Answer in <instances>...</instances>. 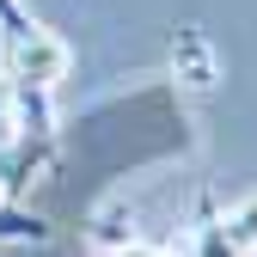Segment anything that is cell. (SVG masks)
Here are the masks:
<instances>
[{"mask_svg": "<svg viewBox=\"0 0 257 257\" xmlns=\"http://www.w3.org/2000/svg\"><path fill=\"white\" fill-rule=\"evenodd\" d=\"M49 159H37L25 141H19V98H13V80L0 74V196H13L37 178Z\"/></svg>", "mask_w": 257, "mask_h": 257, "instance_id": "7a4b0ae2", "label": "cell"}, {"mask_svg": "<svg viewBox=\"0 0 257 257\" xmlns=\"http://www.w3.org/2000/svg\"><path fill=\"white\" fill-rule=\"evenodd\" d=\"M178 68L190 74V86H214V55L202 43V31H184L178 37Z\"/></svg>", "mask_w": 257, "mask_h": 257, "instance_id": "277c9868", "label": "cell"}, {"mask_svg": "<svg viewBox=\"0 0 257 257\" xmlns=\"http://www.w3.org/2000/svg\"><path fill=\"white\" fill-rule=\"evenodd\" d=\"M0 245H49V220L19 208L13 196H0Z\"/></svg>", "mask_w": 257, "mask_h": 257, "instance_id": "3957f363", "label": "cell"}, {"mask_svg": "<svg viewBox=\"0 0 257 257\" xmlns=\"http://www.w3.org/2000/svg\"><path fill=\"white\" fill-rule=\"evenodd\" d=\"M61 68H68V49H61L43 25H31L25 37L7 43V80L13 86H31V92H55Z\"/></svg>", "mask_w": 257, "mask_h": 257, "instance_id": "6da1fadb", "label": "cell"}, {"mask_svg": "<svg viewBox=\"0 0 257 257\" xmlns=\"http://www.w3.org/2000/svg\"><path fill=\"white\" fill-rule=\"evenodd\" d=\"M220 227H227V239H233L239 251H257V196H245L227 220H220Z\"/></svg>", "mask_w": 257, "mask_h": 257, "instance_id": "5b68a950", "label": "cell"}, {"mask_svg": "<svg viewBox=\"0 0 257 257\" xmlns=\"http://www.w3.org/2000/svg\"><path fill=\"white\" fill-rule=\"evenodd\" d=\"M110 257H178V251H166V245H141V239H128V245H116Z\"/></svg>", "mask_w": 257, "mask_h": 257, "instance_id": "52a82bcc", "label": "cell"}, {"mask_svg": "<svg viewBox=\"0 0 257 257\" xmlns=\"http://www.w3.org/2000/svg\"><path fill=\"white\" fill-rule=\"evenodd\" d=\"M31 25H37V19H31V13L19 7V0H0V43H13V37H25Z\"/></svg>", "mask_w": 257, "mask_h": 257, "instance_id": "8992f818", "label": "cell"}]
</instances>
